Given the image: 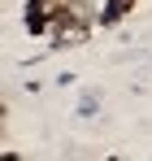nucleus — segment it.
<instances>
[{"instance_id":"f257e3e1","label":"nucleus","mask_w":152,"mask_h":161,"mask_svg":"<svg viewBox=\"0 0 152 161\" xmlns=\"http://www.w3.org/2000/svg\"><path fill=\"white\" fill-rule=\"evenodd\" d=\"M52 48H83L87 39H91V22H83V18H70V13H61L57 22H52Z\"/></svg>"},{"instance_id":"f03ea898","label":"nucleus","mask_w":152,"mask_h":161,"mask_svg":"<svg viewBox=\"0 0 152 161\" xmlns=\"http://www.w3.org/2000/svg\"><path fill=\"white\" fill-rule=\"evenodd\" d=\"M135 4H139V0H104V9H96V13H100L96 22H100V26H117Z\"/></svg>"}]
</instances>
